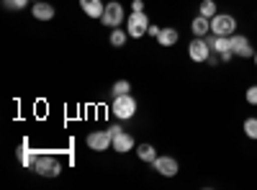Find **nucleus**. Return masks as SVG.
Instances as JSON below:
<instances>
[{
	"label": "nucleus",
	"instance_id": "nucleus-1",
	"mask_svg": "<svg viewBox=\"0 0 257 190\" xmlns=\"http://www.w3.org/2000/svg\"><path fill=\"white\" fill-rule=\"evenodd\" d=\"M31 170L41 177H57L62 172V164L52 157V154H36L34 164H31Z\"/></svg>",
	"mask_w": 257,
	"mask_h": 190
},
{
	"label": "nucleus",
	"instance_id": "nucleus-2",
	"mask_svg": "<svg viewBox=\"0 0 257 190\" xmlns=\"http://www.w3.org/2000/svg\"><path fill=\"white\" fill-rule=\"evenodd\" d=\"M211 34L216 36H234L237 34V18L229 13H216L211 18Z\"/></svg>",
	"mask_w": 257,
	"mask_h": 190
},
{
	"label": "nucleus",
	"instance_id": "nucleus-3",
	"mask_svg": "<svg viewBox=\"0 0 257 190\" xmlns=\"http://www.w3.org/2000/svg\"><path fill=\"white\" fill-rule=\"evenodd\" d=\"M111 113L118 118V121H126V118H132L134 113H137V100L132 98V95H118V98H113V105H111Z\"/></svg>",
	"mask_w": 257,
	"mask_h": 190
},
{
	"label": "nucleus",
	"instance_id": "nucleus-4",
	"mask_svg": "<svg viewBox=\"0 0 257 190\" xmlns=\"http://www.w3.org/2000/svg\"><path fill=\"white\" fill-rule=\"evenodd\" d=\"M188 54L193 62H198V65H203V62H208V57L213 54L211 52V44L206 36H193V41L188 44Z\"/></svg>",
	"mask_w": 257,
	"mask_h": 190
},
{
	"label": "nucleus",
	"instance_id": "nucleus-5",
	"mask_svg": "<svg viewBox=\"0 0 257 190\" xmlns=\"http://www.w3.org/2000/svg\"><path fill=\"white\" fill-rule=\"evenodd\" d=\"M147 29H149L147 13H144V11H132V16L126 18V31H128V36H132V39H139V36L147 34Z\"/></svg>",
	"mask_w": 257,
	"mask_h": 190
},
{
	"label": "nucleus",
	"instance_id": "nucleus-6",
	"mask_svg": "<svg viewBox=\"0 0 257 190\" xmlns=\"http://www.w3.org/2000/svg\"><path fill=\"white\" fill-rule=\"evenodd\" d=\"M100 21H103V26H108V29H118L123 24V6L118 3V0L105 3V11H103Z\"/></svg>",
	"mask_w": 257,
	"mask_h": 190
},
{
	"label": "nucleus",
	"instance_id": "nucleus-7",
	"mask_svg": "<svg viewBox=\"0 0 257 190\" xmlns=\"http://www.w3.org/2000/svg\"><path fill=\"white\" fill-rule=\"evenodd\" d=\"M206 39H208V44H211V52L219 54L221 62H229V59L234 57V52H231V39H229V36H216V34H211V36H206Z\"/></svg>",
	"mask_w": 257,
	"mask_h": 190
},
{
	"label": "nucleus",
	"instance_id": "nucleus-8",
	"mask_svg": "<svg viewBox=\"0 0 257 190\" xmlns=\"http://www.w3.org/2000/svg\"><path fill=\"white\" fill-rule=\"evenodd\" d=\"M85 141H88V146L93 152H105L108 146H113V134L108 129H105V131H90Z\"/></svg>",
	"mask_w": 257,
	"mask_h": 190
},
{
	"label": "nucleus",
	"instance_id": "nucleus-9",
	"mask_svg": "<svg viewBox=\"0 0 257 190\" xmlns=\"http://www.w3.org/2000/svg\"><path fill=\"white\" fill-rule=\"evenodd\" d=\"M152 164H155V170H157L162 177H175V175L180 172V164H178V159H175V157H170V154L157 157Z\"/></svg>",
	"mask_w": 257,
	"mask_h": 190
},
{
	"label": "nucleus",
	"instance_id": "nucleus-10",
	"mask_svg": "<svg viewBox=\"0 0 257 190\" xmlns=\"http://www.w3.org/2000/svg\"><path fill=\"white\" fill-rule=\"evenodd\" d=\"M229 39H231V52H234V57H242V59H252V57H254V49H252V44H249L247 36L234 34V36H229Z\"/></svg>",
	"mask_w": 257,
	"mask_h": 190
},
{
	"label": "nucleus",
	"instance_id": "nucleus-11",
	"mask_svg": "<svg viewBox=\"0 0 257 190\" xmlns=\"http://www.w3.org/2000/svg\"><path fill=\"white\" fill-rule=\"evenodd\" d=\"M134 149V136L128 134V131H118V134H113V152H118V154H126V152H132Z\"/></svg>",
	"mask_w": 257,
	"mask_h": 190
},
{
	"label": "nucleus",
	"instance_id": "nucleus-12",
	"mask_svg": "<svg viewBox=\"0 0 257 190\" xmlns=\"http://www.w3.org/2000/svg\"><path fill=\"white\" fill-rule=\"evenodd\" d=\"M31 16L36 21H52L54 18V6H49L47 0H39V3L31 6Z\"/></svg>",
	"mask_w": 257,
	"mask_h": 190
},
{
	"label": "nucleus",
	"instance_id": "nucleus-13",
	"mask_svg": "<svg viewBox=\"0 0 257 190\" xmlns=\"http://www.w3.org/2000/svg\"><path fill=\"white\" fill-rule=\"evenodd\" d=\"M80 8L85 11L88 18H100L103 11H105V3L103 0H80Z\"/></svg>",
	"mask_w": 257,
	"mask_h": 190
},
{
	"label": "nucleus",
	"instance_id": "nucleus-14",
	"mask_svg": "<svg viewBox=\"0 0 257 190\" xmlns=\"http://www.w3.org/2000/svg\"><path fill=\"white\" fill-rule=\"evenodd\" d=\"M190 31H193V36H208L211 34V18L198 13L196 18H193V24H190Z\"/></svg>",
	"mask_w": 257,
	"mask_h": 190
},
{
	"label": "nucleus",
	"instance_id": "nucleus-15",
	"mask_svg": "<svg viewBox=\"0 0 257 190\" xmlns=\"http://www.w3.org/2000/svg\"><path fill=\"white\" fill-rule=\"evenodd\" d=\"M178 39H180V34H178V29H173V26H165V29L160 31V36H157L160 47H175Z\"/></svg>",
	"mask_w": 257,
	"mask_h": 190
},
{
	"label": "nucleus",
	"instance_id": "nucleus-16",
	"mask_svg": "<svg viewBox=\"0 0 257 190\" xmlns=\"http://www.w3.org/2000/svg\"><path fill=\"white\" fill-rule=\"evenodd\" d=\"M18 159H21V164H24V167H31V164H34L36 152H31V149H29V139L21 141V146H18Z\"/></svg>",
	"mask_w": 257,
	"mask_h": 190
},
{
	"label": "nucleus",
	"instance_id": "nucleus-17",
	"mask_svg": "<svg viewBox=\"0 0 257 190\" xmlns=\"http://www.w3.org/2000/svg\"><path fill=\"white\" fill-rule=\"evenodd\" d=\"M137 154H139L142 162H155V159H157V152H155V146H152V144H139Z\"/></svg>",
	"mask_w": 257,
	"mask_h": 190
},
{
	"label": "nucleus",
	"instance_id": "nucleus-18",
	"mask_svg": "<svg viewBox=\"0 0 257 190\" xmlns=\"http://www.w3.org/2000/svg\"><path fill=\"white\" fill-rule=\"evenodd\" d=\"M198 13H201V16H206V18H213V16L219 13V8H216V3H213V0H201Z\"/></svg>",
	"mask_w": 257,
	"mask_h": 190
},
{
	"label": "nucleus",
	"instance_id": "nucleus-19",
	"mask_svg": "<svg viewBox=\"0 0 257 190\" xmlns=\"http://www.w3.org/2000/svg\"><path fill=\"white\" fill-rule=\"evenodd\" d=\"M242 131H244L249 139H257V118H254V116L244 118V123H242Z\"/></svg>",
	"mask_w": 257,
	"mask_h": 190
},
{
	"label": "nucleus",
	"instance_id": "nucleus-20",
	"mask_svg": "<svg viewBox=\"0 0 257 190\" xmlns=\"http://www.w3.org/2000/svg\"><path fill=\"white\" fill-rule=\"evenodd\" d=\"M128 39V31H121V29H113L111 31V47H123Z\"/></svg>",
	"mask_w": 257,
	"mask_h": 190
},
{
	"label": "nucleus",
	"instance_id": "nucleus-21",
	"mask_svg": "<svg viewBox=\"0 0 257 190\" xmlns=\"http://www.w3.org/2000/svg\"><path fill=\"white\" fill-rule=\"evenodd\" d=\"M128 90H132V85H128V80H118V82H113V88H111L113 98H118V95H126Z\"/></svg>",
	"mask_w": 257,
	"mask_h": 190
},
{
	"label": "nucleus",
	"instance_id": "nucleus-22",
	"mask_svg": "<svg viewBox=\"0 0 257 190\" xmlns=\"http://www.w3.org/2000/svg\"><path fill=\"white\" fill-rule=\"evenodd\" d=\"M29 3H31V0H3V6H6L8 11H24Z\"/></svg>",
	"mask_w": 257,
	"mask_h": 190
},
{
	"label": "nucleus",
	"instance_id": "nucleus-23",
	"mask_svg": "<svg viewBox=\"0 0 257 190\" xmlns=\"http://www.w3.org/2000/svg\"><path fill=\"white\" fill-rule=\"evenodd\" d=\"M244 100H247L249 105H257V85H249V88H247V93H244Z\"/></svg>",
	"mask_w": 257,
	"mask_h": 190
},
{
	"label": "nucleus",
	"instance_id": "nucleus-24",
	"mask_svg": "<svg viewBox=\"0 0 257 190\" xmlns=\"http://www.w3.org/2000/svg\"><path fill=\"white\" fill-rule=\"evenodd\" d=\"M160 31H162V29H160V26H152V24H149V29H147V34H149V36H155V39L160 36Z\"/></svg>",
	"mask_w": 257,
	"mask_h": 190
},
{
	"label": "nucleus",
	"instance_id": "nucleus-25",
	"mask_svg": "<svg viewBox=\"0 0 257 190\" xmlns=\"http://www.w3.org/2000/svg\"><path fill=\"white\" fill-rule=\"evenodd\" d=\"M132 11H144V0H134V3H132Z\"/></svg>",
	"mask_w": 257,
	"mask_h": 190
},
{
	"label": "nucleus",
	"instance_id": "nucleus-26",
	"mask_svg": "<svg viewBox=\"0 0 257 190\" xmlns=\"http://www.w3.org/2000/svg\"><path fill=\"white\" fill-rule=\"evenodd\" d=\"M252 59H254V67H257V49H254V57Z\"/></svg>",
	"mask_w": 257,
	"mask_h": 190
},
{
	"label": "nucleus",
	"instance_id": "nucleus-27",
	"mask_svg": "<svg viewBox=\"0 0 257 190\" xmlns=\"http://www.w3.org/2000/svg\"><path fill=\"white\" fill-rule=\"evenodd\" d=\"M34 3H39V0H34Z\"/></svg>",
	"mask_w": 257,
	"mask_h": 190
}]
</instances>
